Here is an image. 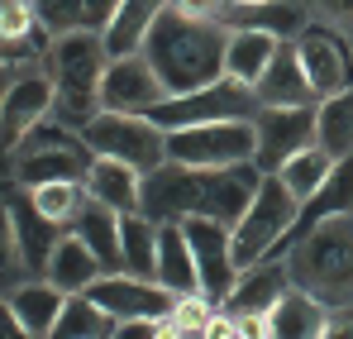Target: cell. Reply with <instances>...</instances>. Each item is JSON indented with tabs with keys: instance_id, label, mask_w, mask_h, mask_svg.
<instances>
[{
	"instance_id": "ffe728a7",
	"label": "cell",
	"mask_w": 353,
	"mask_h": 339,
	"mask_svg": "<svg viewBox=\"0 0 353 339\" xmlns=\"http://www.w3.org/2000/svg\"><path fill=\"white\" fill-rule=\"evenodd\" d=\"M77 239H86L96 249V258L105 263V273H124V215L101 206V201H86L81 215L72 220Z\"/></svg>"
},
{
	"instance_id": "4fadbf2b",
	"label": "cell",
	"mask_w": 353,
	"mask_h": 339,
	"mask_svg": "<svg viewBox=\"0 0 353 339\" xmlns=\"http://www.w3.org/2000/svg\"><path fill=\"white\" fill-rule=\"evenodd\" d=\"M14 177L24 186H48V182H86L91 177V163L77 144L67 139H53L43 134L39 144L24 139V153H14Z\"/></svg>"
},
{
	"instance_id": "ee69618b",
	"label": "cell",
	"mask_w": 353,
	"mask_h": 339,
	"mask_svg": "<svg viewBox=\"0 0 353 339\" xmlns=\"http://www.w3.org/2000/svg\"><path fill=\"white\" fill-rule=\"evenodd\" d=\"M5 339H34V335H29V330H24V325H19V320L5 311Z\"/></svg>"
},
{
	"instance_id": "277c9868",
	"label": "cell",
	"mask_w": 353,
	"mask_h": 339,
	"mask_svg": "<svg viewBox=\"0 0 353 339\" xmlns=\"http://www.w3.org/2000/svg\"><path fill=\"white\" fill-rule=\"evenodd\" d=\"M48 77L58 86V110L77 124L101 115V81L110 72L105 34H58L48 39Z\"/></svg>"
},
{
	"instance_id": "44dd1931",
	"label": "cell",
	"mask_w": 353,
	"mask_h": 339,
	"mask_svg": "<svg viewBox=\"0 0 353 339\" xmlns=\"http://www.w3.org/2000/svg\"><path fill=\"white\" fill-rule=\"evenodd\" d=\"M48 282L62 287L67 296H77V291H91V287L105 278V263L96 258V249L86 244V239H77V234H67L58 249H53V258H48Z\"/></svg>"
},
{
	"instance_id": "8992f818",
	"label": "cell",
	"mask_w": 353,
	"mask_h": 339,
	"mask_svg": "<svg viewBox=\"0 0 353 339\" xmlns=\"http://www.w3.org/2000/svg\"><path fill=\"white\" fill-rule=\"evenodd\" d=\"M168 163H181V168H243V163H258V129H253V119L172 129L168 134Z\"/></svg>"
},
{
	"instance_id": "484cf974",
	"label": "cell",
	"mask_w": 353,
	"mask_h": 339,
	"mask_svg": "<svg viewBox=\"0 0 353 339\" xmlns=\"http://www.w3.org/2000/svg\"><path fill=\"white\" fill-rule=\"evenodd\" d=\"M163 10H168V0H124L119 14H115V24L105 29V48H110V57L143 53V39H148V29L158 24Z\"/></svg>"
},
{
	"instance_id": "30bf717a",
	"label": "cell",
	"mask_w": 353,
	"mask_h": 339,
	"mask_svg": "<svg viewBox=\"0 0 353 339\" xmlns=\"http://www.w3.org/2000/svg\"><path fill=\"white\" fill-rule=\"evenodd\" d=\"M186 229V244H191V253H196V268H201V291L215 301V306H225V296L234 291L239 282V263H234V229L220 225V220H181Z\"/></svg>"
},
{
	"instance_id": "f1b7e54d",
	"label": "cell",
	"mask_w": 353,
	"mask_h": 339,
	"mask_svg": "<svg viewBox=\"0 0 353 339\" xmlns=\"http://www.w3.org/2000/svg\"><path fill=\"white\" fill-rule=\"evenodd\" d=\"M48 339H115V316L101 311L86 291H77V296H67V306H62Z\"/></svg>"
},
{
	"instance_id": "6da1fadb",
	"label": "cell",
	"mask_w": 353,
	"mask_h": 339,
	"mask_svg": "<svg viewBox=\"0 0 353 339\" xmlns=\"http://www.w3.org/2000/svg\"><path fill=\"white\" fill-rule=\"evenodd\" d=\"M258 186H263V172H253V163H243V168L163 163L139 186V215H148L153 225H181V220L201 215V220H220L234 229L243 211L253 206Z\"/></svg>"
},
{
	"instance_id": "d6a6232c",
	"label": "cell",
	"mask_w": 353,
	"mask_h": 339,
	"mask_svg": "<svg viewBox=\"0 0 353 339\" xmlns=\"http://www.w3.org/2000/svg\"><path fill=\"white\" fill-rule=\"evenodd\" d=\"M29 201H34L48 220L72 225V220L81 215V206L91 201V191H86V182H48V186H29Z\"/></svg>"
},
{
	"instance_id": "5bb4252c",
	"label": "cell",
	"mask_w": 353,
	"mask_h": 339,
	"mask_svg": "<svg viewBox=\"0 0 353 339\" xmlns=\"http://www.w3.org/2000/svg\"><path fill=\"white\" fill-rule=\"evenodd\" d=\"M296 53H301V67H305L315 96H325V101H330V96H344L353 67H349L344 43H339L334 34H325V29H305L301 43H296Z\"/></svg>"
},
{
	"instance_id": "4dcf8cb0",
	"label": "cell",
	"mask_w": 353,
	"mask_h": 339,
	"mask_svg": "<svg viewBox=\"0 0 353 339\" xmlns=\"http://www.w3.org/2000/svg\"><path fill=\"white\" fill-rule=\"evenodd\" d=\"M315 144H320L334 163H344L353 153V91L330 96V101L320 106V134H315Z\"/></svg>"
},
{
	"instance_id": "ac0fdd59",
	"label": "cell",
	"mask_w": 353,
	"mask_h": 339,
	"mask_svg": "<svg viewBox=\"0 0 353 339\" xmlns=\"http://www.w3.org/2000/svg\"><path fill=\"white\" fill-rule=\"evenodd\" d=\"M124 0H39V24L58 34H105Z\"/></svg>"
},
{
	"instance_id": "5b68a950",
	"label": "cell",
	"mask_w": 353,
	"mask_h": 339,
	"mask_svg": "<svg viewBox=\"0 0 353 339\" xmlns=\"http://www.w3.org/2000/svg\"><path fill=\"white\" fill-rule=\"evenodd\" d=\"M81 139L96 158H115L139 177L168 163V129H158L148 115H110L101 110L91 124H81Z\"/></svg>"
},
{
	"instance_id": "7a4b0ae2",
	"label": "cell",
	"mask_w": 353,
	"mask_h": 339,
	"mask_svg": "<svg viewBox=\"0 0 353 339\" xmlns=\"http://www.w3.org/2000/svg\"><path fill=\"white\" fill-rule=\"evenodd\" d=\"M143 57L163 77L168 96H191L215 81H225V57H230V29L210 19H186L172 5L158 14V24L143 39Z\"/></svg>"
},
{
	"instance_id": "8d00e7d4",
	"label": "cell",
	"mask_w": 353,
	"mask_h": 339,
	"mask_svg": "<svg viewBox=\"0 0 353 339\" xmlns=\"http://www.w3.org/2000/svg\"><path fill=\"white\" fill-rule=\"evenodd\" d=\"M168 5L186 19H210V24H220L225 10H230V0H168Z\"/></svg>"
},
{
	"instance_id": "9a60e30c",
	"label": "cell",
	"mask_w": 353,
	"mask_h": 339,
	"mask_svg": "<svg viewBox=\"0 0 353 339\" xmlns=\"http://www.w3.org/2000/svg\"><path fill=\"white\" fill-rule=\"evenodd\" d=\"M48 106H58V86L43 72H29L5 86V148L10 153L19 148V139H29V129L43 119Z\"/></svg>"
},
{
	"instance_id": "7402d4cb",
	"label": "cell",
	"mask_w": 353,
	"mask_h": 339,
	"mask_svg": "<svg viewBox=\"0 0 353 339\" xmlns=\"http://www.w3.org/2000/svg\"><path fill=\"white\" fill-rule=\"evenodd\" d=\"M287 296V268H248L225 296V316H272V306Z\"/></svg>"
},
{
	"instance_id": "4316f807",
	"label": "cell",
	"mask_w": 353,
	"mask_h": 339,
	"mask_svg": "<svg viewBox=\"0 0 353 339\" xmlns=\"http://www.w3.org/2000/svg\"><path fill=\"white\" fill-rule=\"evenodd\" d=\"M272 339H320L325 335V325H330V316H325V306L315 301V296H305L301 287L287 291L277 306H272Z\"/></svg>"
},
{
	"instance_id": "7c38bea8",
	"label": "cell",
	"mask_w": 353,
	"mask_h": 339,
	"mask_svg": "<svg viewBox=\"0 0 353 339\" xmlns=\"http://www.w3.org/2000/svg\"><path fill=\"white\" fill-rule=\"evenodd\" d=\"M86 296L115 320H163L176 311V291H168L163 282H143L134 273H105Z\"/></svg>"
},
{
	"instance_id": "603a6c76",
	"label": "cell",
	"mask_w": 353,
	"mask_h": 339,
	"mask_svg": "<svg viewBox=\"0 0 353 339\" xmlns=\"http://www.w3.org/2000/svg\"><path fill=\"white\" fill-rule=\"evenodd\" d=\"M158 282L176 296L201 291V268H196V253H191L181 225H158Z\"/></svg>"
},
{
	"instance_id": "60d3db41",
	"label": "cell",
	"mask_w": 353,
	"mask_h": 339,
	"mask_svg": "<svg viewBox=\"0 0 353 339\" xmlns=\"http://www.w3.org/2000/svg\"><path fill=\"white\" fill-rule=\"evenodd\" d=\"M115 339H158L153 320H124V330H115Z\"/></svg>"
},
{
	"instance_id": "3957f363",
	"label": "cell",
	"mask_w": 353,
	"mask_h": 339,
	"mask_svg": "<svg viewBox=\"0 0 353 339\" xmlns=\"http://www.w3.org/2000/svg\"><path fill=\"white\" fill-rule=\"evenodd\" d=\"M292 282L325 311L353 306V215H325L292 253Z\"/></svg>"
},
{
	"instance_id": "1f68e13d",
	"label": "cell",
	"mask_w": 353,
	"mask_h": 339,
	"mask_svg": "<svg viewBox=\"0 0 353 339\" xmlns=\"http://www.w3.org/2000/svg\"><path fill=\"white\" fill-rule=\"evenodd\" d=\"M330 172H334V158L315 144V148H305V153H296L287 168H277V177L292 186V196L305 206V201H315L320 196V186L330 182Z\"/></svg>"
},
{
	"instance_id": "ab89813d",
	"label": "cell",
	"mask_w": 353,
	"mask_h": 339,
	"mask_svg": "<svg viewBox=\"0 0 353 339\" xmlns=\"http://www.w3.org/2000/svg\"><path fill=\"white\" fill-rule=\"evenodd\" d=\"M153 335L158 339H186V325L176 316H163V320H153Z\"/></svg>"
},
{
	"instance_id": "e0dca14e",
	"label": "cell",
	"mask_w": 353,
	"mask_h": 339,
	"mask_svg": "<svg viewBox=\"0 0 353 339\" xmlns=\"http://www.w3.org/2000/svg\"><path fill=\"white\" fill-rule=\"evenodd\" d=\"M62 306H67V291L53 287V282H14V287H5V311H10L34 339L53 335Z\"/></svg>"
},
{
	"instance_id": "d6986e66",
	"label": "cell",
	"mask_w": 353,
	"mask_h": 339,
	"mask_svg": "<svg viewBox=\"0 0 353 339\" xmlns=\"http://www.w3.org/2000/svg\"><path fill=\"white\" fill-rule=\"evenodd\" d=\"M253 96H258V106H310V101H315L310 77H305L301 53H296L292 43H282V48H277L272 67H268V72H263V81L253 86Z\"/></svg>"
},
{
	"instance_id": "f546056e",
	"label": "cell",
	"mask_w": 353,
	"mask_h": 339,
	"mask_svg": "<svg viewBox=\"0 0 353 339\" xmlns=\"http://www.w3.org/2000/svg\"><path fill=\"white\" fill-rule=\"evenodd\" d=\"M124 273L158 282V225L148 215H124Z\"/></svg>"
},
{
	"instance_id": "d4e9b609",
	"label": "cell",
	"mask_w": 353,
	"mask_h": 339,
	"mask_svg": "<svg viewBox=\"0 0 353 339\" xmlns=\"http://www.w3.org/2000/svg\"><path fill=\"white\" fill-rule=\"evenodd\" d=\"M139 186H143V177L134 168H124V163H115V158H96L91 163V177H86L91 201L110 206L119 215H134L139 211Z\"/></svg>"
},
{
	"instance_id": "8fae6325",
	"label": "cell",
	"mask_w": 353,
	"mask_h": 339,
	"mask_svg": "<svg viewBox=\"0 0 353 339\" xmlns=\"http://www.w3.org/2000/svg\"><path fill=\"white\" fill-rule=\"evenodd\" d=\"M168 101L163 77L153 72V62L143 53L134 57H110V72L101 81V110L110 115H148L153 106Z\"/></svg>"
},
{
	"instance_id": "52a82bcc",
	"label": "cell",
	"mask_w": 353,
	"mask_h": 339,
	"mask_svg": "<svg viewBox=\"0 0 353 339\" xmlns=\"http://www.w3.org/2000/svg\"><path fill=\"white\" fill-rule=\"evenodd\" d=\"M301 215V201L292 196V186L277 177V172H263V186L253 196V206L243 211V220L234 225V263L239 268H253Z\"/></svg>"
},
{
	"instance_id": "2e32d148",
	"label": "cell",
	"mask_w": 353,
	"mask_h": 339,
	"mask_svg": "<svg viewBox=\"0 0 353 339\" xmlns=\"http://www.w3.org/2000/svg\"><path fill=\"white\" fill-rule=\"evenodd\" d=\"M230 34L234 29H253V34H272V39H292L305 29V5L301 0H230L225 19Z\"/></svg>"
},
{
	"instance_id": "e575fe53",
	"label": "cell",
	"mask_w": 353,
	"mask_h": 339,
	"mask_svg": "<svg viewBox=\"0 0 353 339\" xmlns=\"http://www.w3.org/2000/svg\"><path fill=\"white\" fill-rule=\"evenodd\" d=\"M34 19H39V0H0V29H5V39H29Z\"/></svg>"
},
{
	"instance_id": "836d02e7",
	"label": "cell",
	"mask_w": 353,
	"mask_h": 339,
	"mask_svg": "<svg viewBox=\"0 0 353 339\" xmlns=\"http://www.w3.org/2000/svg\"><path fill=\"white\" fill-rule=\"evenodd\" d=\"M349 201H353V158H344V163H334L330 182L320 186L315 211H320V220L325 215H349Z\"/></svg>"
},
{
	"instance_id": "83f0119b",
	"label": "cell",
	"mask_w": 353,
	"mask_h": 339,
	"mask_svg": "<svg viewBox=\"0 0 353 339\" xmlns=\"http://www.w3.org/2000/svg\"><path fill=\"white\" fill-rule=\"evenodd\" d=\"M282 48V39H272V34H253V29H234L230 34V57H225V72L243 81V86H258L263 81V72L272 67V57Z\"/></svg>"
},
{
	"instance_id": "d590c367",
	"label": "cell",
	"mask_w": 353,
	"mask_h": 339,
	"mask_svg": "<svg viewBox=\"0 0 353 339\" xmlns=\"http://www.w3.org/2000/svg\"><path fill=\"white\" fill-rule=\"evenodd\" d=\"M176 320L186 325V330H205L210 320H215V311H210V296L205 291H196V296H176Z\"/></svg>"
},
{
	"instance_id": "ba28073f",
	"label": "cell",
	"mask_w": 353,
	"mask_h": 339,
	"mask_svg": "<svg viewBox=\"0 0 353 339\" xmlns=\"http://www.w3.org/2000/svg\"><path fill=\"white\" fill-rule=\"evenodd\" d=\"M263 110L258 106V96H253V86H243L234 77H225V81H215V86H205V91H191V96H168L163 106H153L148 119L158 124V129H196V124H225V119H253V115Z\"/></svg>"
},
{
	"instance_id": "b9f144b4",
	"label": "cell",
	"mask_w": 353,
	"mask_h": 339,
	"mask_svg": "<svg viewBox=\"0 0 353 339\" xmlns=\"http://www.w3.org/2000/svg\"><path fill=\"white\" fill-rule=\"evenodd\" d=\"M320 339H353V316H330V325H325Z\"/></svg>"
},
{
	"instance_id": "7bdbcfd3",
	"label": "cell",
	"mask_w": 353,
	"mask_h": 339,
	"mask_svg": "<svg viewBox=\"0 0 353 339\" xmlns=\"http://www.w3.org/2000/svg\"><path fill=\"white\" fill-rule=\"evenodd\" d=\"M320 10L339 24H353V0H320Z\"/></svg>"
},
{
	"instance_id": "f35d334b",
	"label": "cell",
	"mask_w": 353,
	"mask_h": 339,
	"mask_svg": "<svg viewBox=\"0 0 353 339\" xmlns=\"http://www.w3.org/2000/svg\"><path fill=\"white\" fill-rule=\"evenodd\" d=\"M201 339H239L234 316H225V311H220V316H215V320H210V325L201 330Z\"/></svg>"
},
{
	"instance_id": "74e56055",
	"label": "cell",
	"mask_w": 353,
	"mask_h": 339,
	"mask_svg": "<svg viewBox=\"0 0 353 339\" xmlns=\"http://www.w3.org/2000/svg\"><path fill=\"white\" fill-rule=\"evenodd\" d=\"M239 339H272V320L268 316H243V320H234Z\"/></svg>"
},
{
	"instance_id": "cb8c5ba5",
	"label": "cell",
	"mask_w": 353,
	"mask_h": 339,
	"mask_svg": "<svg viewBox=\"0 0 353 339\" xmlns=\"http://www.w3.org/2000/svg\"><path fill=\"white\" fill-rule=\"evenodd\" d=\"M5 215H10V220H14V229H19L24 258H29V263H43V268H48L53 249H58L62 239H67V234H62V225H58V220H48V215H43V211H39L34 201H24V206H19V196H14V191L5 196Z\"/></svg>"
},
{
	"instance_id": "9c48e42d",
	"label": "cell",
	"mask_w": 353,
	"mask_h": 339,
	"mask_svg": "<svg viewBox=\"0 0 353 339\" xmlns=\"http://www.w3.org/2000/svg\"><path fill=\"white\" fill-rule=\"evenodd\" d=\"M253 129H258V168L277 172L287 168L296 153L315 148L320 110H310V106H263L253 115Z\"/></svg>"
}]
</instances>
